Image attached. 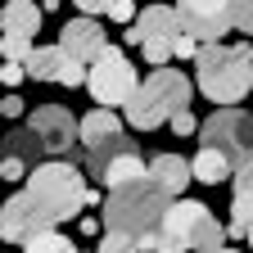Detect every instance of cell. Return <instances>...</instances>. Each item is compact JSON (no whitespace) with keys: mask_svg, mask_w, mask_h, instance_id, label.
<instances>
[{"mask_svg":"<svg viewBox=\"0 0 253 253\" xmlns=\"http://www.w3.org/2000/svg\"><path fill=\"white\" fill-rule=\"evenodd\" d=\"M27 126L41 136L45 154L50 158H63V154H73V145L82 140V122L63 109V104H37L27 113Z\"/></svg>","mask_w":253,"mask_h":253,"instance_id":"obj_10","label":"cell"},{"mask_svg":"<svg viewBox=\"0 0 253 253\" xmlns=\"http://www.w3.org/2000/svg\"><path fill=\"white\" fill-rule=\"evenodd\" d=\"M208 217H212V208L199 204V199H172L163 226L145 240L140 253H154V249H176V253H185L190 244H195V235H199V226H204Z\"/></svg>","mask_w":253,"mask_h":253,"instance_id":"obj_9","label":"cell"},{"mask_svg":"<svg viewBox=\"0 0 253 253\" xmlns=\"http://www.w3.org/2000/svg\"><path fill=\"white\" fill-rule=\"evenodd\" d=\"M176 14H181V27L190 32V37H199L204 45L221 41L235 27L231 0H176Z\"/></svg>","mask_w":253,"mask_h":253,"instance_id":"obj_12","label":"cell"},{"mask_svg":"<svg viewBox=\"0 0 253 253\" xmlns=\"http://www.w3.org/2000/svg\"><path fill=\"white\" fill-rule=\"evenodd\" d=\"M190 168H195V181L199 185H221V181L235 176V163L221 149H208V145H199V154L190 158Z\"/></svg>","mask_w":253,"mask_h":253,"instance_id":"obj_17","label":"cell"},{"mask_svg":"<svg viewBox=\"0 0 253 253\" xmlns=\"http://www.w3.org/2000/svg\"><path fill=\"white\" fill-rule=\"evenodd\" d=\"M168 208H172V195H168L154 176H145V181H126V185L109 190L100 221H104V231H118V235L136 240V244L145 249V240L163 226Z\"/></svg>","mask_w":253,"mask_h":253,"instance_id":"obj_1","label":"cell"},{"mask_svg":"<svg viewBox=\"0 0 253 253\" xmlns=\"http://www.w3.org/2000/svg\"><path fill=\"white\" fill-rule=\"evenodd\" d=\"M195 253H221L226 249V226H221L217 217H208L204 226H199V235H195V244H190Z\"/></svg>","mask_w":253,"mask_h":253,"instance_id":"obj_21","label":"cell"},{"mask_svg":"<svg viewBox=\"0 0 253 253\" xmlns=\"http://www.w3.org/2000/svg\"><path fill=\"white\" fill-rule=\"evenodd\" d=\"M172 131H176V136H190V131H199V122H195V113H190V109H181V113L172 118Z\"/></svg>","mask_w":253,"mask_h":253,"instance_id":"obj_29","label":"cell"},{"mask_svg":"<svg viewBox=\"0 0 253 253\" xmlns=\"http://www.w3.org/2000/svg\"><path fill=\"white\" fill-rule=\"evenodd\" d=\"M0 45H5V59H14V63H27V54L37 50V45H32V37H23V32H5Z\"/></svg>","mask_w":253,"mask_h":253,"instance_id":"obj_23","label":"cell"},{"mask_svg":"<svg viewBox=\"0 0 253 253\" xmlns=\"http://www.w3.org/2000/svg\"><path fill=\"white\" fill-rule=\"evenodd\" d=\"M23 113H32V109L23 104V95H18V90H9V95H5V118H23Z\"/></svg>","mask_w":253,"mask_h":253,"instance_id":"obj_30","label":"cell"},{"mask_svg":"<svg viewBox=\"0 0 253 253\" xmlns=\"http://www.w3.org/2000/svg\"><path fill=\"white\" fill-rule=\"evenodd\" d=\"M109 18L113 23H122V27H131L140 14H136V0H113V5H109Z\"/></svg>","mask_w":253,"mask_h":253,"instance_id":"obj_26","label":"cell"},{"mask_svg":"<svg viewBox=\"0 0 253 253\" xmlns=\"http://www.w3.org/2000/svg\"><path fill=\"white\" fill-rule=\"evenodd\" d=\"M5 154H9V158H23V163L37 168L41 154H45V145H41V136L32 131V126H14V131L5 136Z\"/></svg>","mask_w":253,"mask_h":253,"instance_id":"obj_19","label":"cell"},{"mask_svg":"<svg viewBox=\"0 0 253 253\" xmlns=\"http://www.w3.org/2000/svg\"><path fill=\"white\" fill-rule=\"evenodd\" d=\"M77 231H86V235H104V221H95V217H77Z\"/></svg>","mask_w":253,"mask_h":253,"instance_id":"obj_32","label":"cell"},{"mask_svg":"<svg viewBox=\"0 0 253 253\" xmlns=\"http://www.w3.org/2000/svg\"><path fill=\"white\" fill-rule=\"evenodd\" d=\"M190 95H195V86H190L185 73L154 68L149 82H140V90L131 95V104H126V122H131L136 131H154V126L172 122L181 109H190Z\"/></svg>","mask_w":253,"mask_h":253,"instance_id":"obj_4","label":"cell"},{"mask_svg":"<svg viewBox=\"0 0 253 253\" xmlns=\"http://www.w3.org/2000/svg\"><path fill=\"white\" fill-rule=\"evenodd\" d=\"M27 77L32 82H59V86H82L90 77V63H82L63 45H37L27 54Z\"/></svg>","mask_w":253,"mask_h":253,"instance_id":"obj_13","label":"cell"},{"mask_svg":"<svg viewBox=\"0 0 253 253\" xmlns=\"http://www.w3.org/2000/svg\"><path fill=\"white\" fill-rule=\"evenodd\" d=\"M37 27H41V5H37V0H9V5H5V32L32 37Z\"/></svg>","mask_w":253,"mask_h":253,"instance_id":"obj_20","label":"cell"},{"mask_svg":"<svg viewBox=\"0 0 253 253\" xmlns=\"http://www.w3.org/2000/svg\"><path fill=\"white\" fill-rule=\"evenodd\" d=\"M59 221L27 195V190H18V195L5 204V212H0V235H5L9 244H32L37 235H45V231H54Z\"/></svg>","mask_w":253,"mask_h":253,"instance_id":"obj_11","label":"cell"},{"mask_svg":"<svg viewBox=\"0 0 253 253\" xmlns=\"http://www.w3.org/2000/svg\"><path fill=\"white\" fill-rule=\"evenodd\" d=\"M54 5H63V0H41V9H54Z\"/></svg>","mask_w":253,"mask_h":253,"instance_id":"obj_33","label":"cell"},{"mask_svg":"<svg viewBox=\"0 0 253 253\" xmlns=\"http://www.w3.org/2000/svg\"><path fill=\"white\" fill-rule=\"evenodd\" d=\"M231 18L244 37H253V0H231Z\"/></svg>","mask_w":253,"mask_h":253,"instance_id":"obj_25","label":"cell"},{"mask_svg":"<svg viewBox=\"0 0 253 253\" xmlns=\"http://www.w3.org/2000/svg\"><path fill=\"white\" fill-rule=\"evenodd\" d=\"M0 172H5V181H27V176H32V163H23V158H9V154H5Z\"/></svg>","mask_w":253,"mask_h":253,"instance_id":"obj_27","label":"cell"},{"mask_svg":"<svg viewBox=\"0 0 253 253\" xmlns=\"http://www.w3.org/2000/svg\"><path fill=\"white\" fill-rule=\"evenodd\" d=\"M131 149H136V140L122 131V122H118L113 109H90L82 118V154H86V172L95 181L104 176V168L113 163V158L131 154Z\"/></svg>","mask_w":253,"mask_h":253,"instance_id":"obj_5","label":"cell"},{"mask_svg":"<svg viewBox=\"0 0 253 253\" xmlns=\"http://www.w3.org/2000/svg\"><path fill=\"white\" fill-rule=\"evenodd\" d=\"M221 253H235V249H221Z\"/></svg>","mask_w":253,"mask_h":253,"instance_id":"obj_36","label":"cell"},{"mask_svg":"<svg viewBox=\"0 0 253 253\" xmlns=\"http://www.w3.org/2000/svg\"><path fill=\"white\" fill-rule=\"evenodd\" d=\"M0 77H5V86H9V90H14V86H23V77H27V63H14V59H5Z\"/></svg>","mask_w":253,"mask_h":253,"instance_id":"obj_28","label":"cell"},{"mask_svg":"<svg viewBox=\"0 0 253 253\" xmlns=\"http://www.w3.org/2000/svg\"><path fill=\"white\" fill-rule=\"evenodd\" d=\"M244 240H249V249H253V226H249V235H244Z\"/></svg>","mask_w":253,"mask_h":253,"instance_id":"obj_34","label":"cell"},{"mask_svg":"<svg viewBox=\"0 0 253 253\" xmlns=\"http://www.w3.org/2000/svg\"><path fill=\"white\" fill-rule=\"evenodd\" d=\"M149 176L163 185L172 199H185V185L195 181V168H190L181 154H154L149 158Z\"/></svg>","mask_w":253,"mask_h":253,"instance_id":"obj_16","label":"cell"},{"mask_svg":"<svg viewBox=\"0 0 253 253\" xmlns=\"http://www.w3.org/2000/svg\"><path fill=\"white\" fill-rule=\"evenodd\" d=\"M109 5H113V0H77V9L90 14V18H95V14H109Z\"/></svg>","mask_w":253,"mask_h":253,"instance_id":"obj_31","label":"cell"},{"mask_svg":"<svg viewBox=\"0 0 253 253\" xmlns=\"http://www.w3.org/2000/svg\"><path fill=\"white\" fill-rule=\"evenodd\" d=\"M5 5H9V0H5Z\"/></svg>","mask_w":253,"mask_h":253,"instance_id":"obj_37","label":"cell"},{"mask_svg":"<svg viewBox=\"0 0 253 253\" xmlns=\"http://www.w3.org/2000/svg\"><path fill=\"white\" fill-rule=\"evenodd\" d=\"M59 45L68 50V54H77L82 63H95V59L109 50V37H104V27L95 23L90 14H82V18H68V23H63Z\"/></svg>","mask_w":253,"mask_h":253,"instance_id":"obj_14","label":"cell"},{"mask_svg":"<svg viewBox=\"0 0 253 253\" xmlns=\"http://www.w3.org/2000/svg\"><path fill=\"white\" fill-rule=\"evenodd\" d=\"M23 190L37 199L54 221H73L82 217V208H90V185L86 176L68 163V158H50V163H37L32 176L23 181Z\"/></svg>","mask_w":253,"mask_h":253,"instance_id":"obj_3","label":"cell"},{"mask_svg":"<svg viewBox=\"0 0 253 253\" xmlns=\"http://www.w3.org/2000/svg\"><path fill=\"white\" fill-rule=\"evenodd\" d=\"M95 253H140V244L126 240V235H118V231H104L100 244H95Z\"/></svg>","mask_w":253,"mask_h":253,"instance_id":"obj_24","label":"cell"},{"mask_svg":"<svg viewBox=\"0 0 253 253\" xmlns=\"http://www.w3.org/2000/svg\"><path fill=\"white\" fill-rule=\"evenodd\" d=\"M181 14L168 9V5H149L131 27H126V45H140V54L154 63V68H168V59L176 54V41H181Z\"/></svg>","mask_w":253,"mask_h":253,"instance_id":"obj_7","label":"cell"},{"mask_svg":"<svg viewBox=\"0 0 253 253\" xmlns=\"http://www.w3.org/2000/svg\"><path fill=\"white\" fill-rule=\"evenodd\" d=\"M195 82L217 109H235L244 95L253 90V50L249 41H212L195 59Z\"/></svg>","mask_w":253,"mask_h":253,"instance_id":"obj_2","label":"cell"},{"mask_svg":"<svg viewBox=\"0 0 253 253\" xmlns=\"http://www.w3.org/2000/svg\"><path fill=\"white\" fill-rule=\"evenodd\" d=\"M86 90L95 95V104H100V109H126V104H131V95L140 90V73H136V63L126 59L118 45H109L100 59L90 63Z\"/></svg>","mask_w":253,"mask_h":253,"instance_id":"obj_6","label":"cell"},{"mask_svg":"<svg viewBox=\"0 0 253 253\" xmlns=\"http://www.w3.org/2000/svg\"><path fill=\"white\" fill-rule=\"evenodd\" d=\"M249 226H253V163L235 168V176H231V226H226V235L240 240V235H249Z\"/></svg>","mask_w":253,"mask_h":253,"instance_id":"obj_15","label":"cell"},{"mask_svg":"<svg viewBox=\"0 0 253 253\" xmlns=\"http://www.w3.org/2000/svg\"><path fill=\"white\" fill-rule=\"evenodd\" d=\"M23 253H77V249H73V240H68V235L45 231V235H37L32 244H23Z\"/></svg>","mask_w":253,"mask_h":253,"instance_id":"obj_22","label":"cell"},{"mask_svg":"<svg viewBox=\"0 0 253 253\" xmlns=\"http://www.w3.org/2000/svg\"><path fill=\"white\" fill-rule=\"evenodd\" d=\"M199 140L208 149H221L235 168L253 163V113L249 109H217L199 126Z\"/></svg>","mask_w":253,"mask_h":253,"instance_id":"obj_8","label":"cell"},{"mask_svg":"<svg viewBox=\"0 0 253 253\" xmlns=\"http://www.w3.org/2000/svg\"><path fill=\"white\" fill-rule=\"evenodd\" d=\"M154 253H176V249H154Z\"/></svg>","mask_w":253,"mask_h":253,"instance_id":"obj_35","label":"cell"},{"mask_svg":"<svg viewBox=\"0 0 253 253\" xmlns=\"http://www.w3.org/2000/svg\"><path fill=\"white\" fill-rule=\"evenodd\" d=\"M149 176V163H145V158L131 149V154H122V158H113V163L104 168V190H118V185H126V181H145Z\"/></svg>","mask_w":253,"mask_h":253,"instance_id":"obj_18","label":"cell"}]
</instances>
